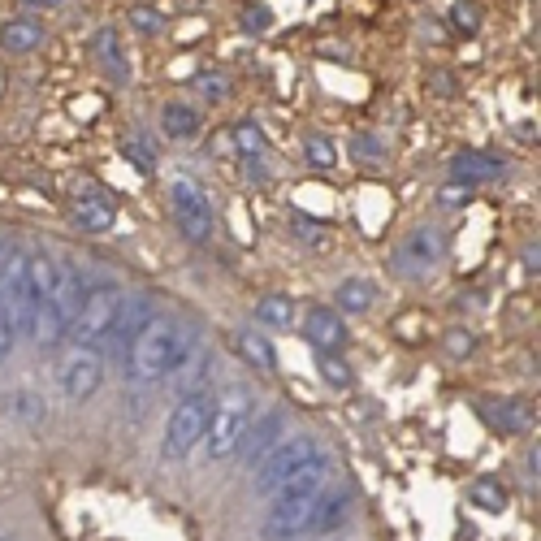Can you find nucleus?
Returning <instances> with one entry per match:
<instances>
[{
    "mask_svg": "<svg viewBox=\"0 0 541 541\" xmlns=\"http://www.w3.org/2000/svg\"><path fill=\"white\" fill-rule=\"evenodd\" d=\"M243 169H247V178H252V182H265V178H269V169L260 165V156H247V165H243Z\"/></svg>",
    "mask_w": 541,
    "mask_h": 541,
    "instance_id": "obj_43",
    "label": "nucleus"
},
{
    "mask_svg": "<svg viewBox=\"0 0 541 541\" xmlns=\"http://www.w3.org/2000/svg\"><path fill=\"white\" fill-rule=\"evenodd\" d=\"M83 295H87L83 273H78L74 265H57V273H52L48 303H52V312H57V321L65 325V334H70L74 316H78V308H83Z\"/></svg>",
    "mask_w": 541,
    "mask_h": 541,
    "instance_id": "obj_11",
    "label": "nucleus"
},
{
    "mask_svg": "<svg viewBox=\"0 0 541 541\" xmlns=\"http://www.w3.org/2000/svg\"><path fill=\"white\" fill-rule=\"evenodd\" d=\"M13 342H18V334H13V321H9V312L0 308V360L13 351Z\"/></svg>",
    "mask_w": 541,
    "mask_h": 541,
    "instance_id": "obj_38",
    "label": "nucleus"
},
{
    "mask_svg": "<svg viewBox=\"0 0 541 541\" xmlns=\"http://www.w3.org/2000/svg\"><path fill=\"white\" fill-rule=\"evenodd\" d=\"M282 412H269V416H260L256 425H247L243 429V442H239V451L247 455V459H260V455H269L273 446H277V438H282Z\"/></svg>",
    "mask_w": 541,
    "mask_h": 541,
    "instance_id": "obj_19",
    "label": "nucleus"
},
{
    "mask_svg": "<svg viewBox=\"0 0 541 541\" xmlns=\"http://www.w3.org/2000/svg\"><path fill=\"white\" fill-rule=\"evenodd\" d=\"M451 31H455V35H477V31H481V5H477V0H455V9H451Z\"/></svg>",
    "mask_w": 541,
    "mask_h": 541,
    "instance_id": "obj_31",
    "label": "nucleus"
},
{
    "mask_svg": "<svg viewBox=\"0 0 541 541\" xmlns=\"http://www.w3.org/2000/svg\"><path fill=\"white\" fill-rule=\"evenodd\" d=\"M9 416H13V420H22V425H39V420L48 416V407L39 403V394L18 390V394L9 399Z\"/></svg>",
    "mask_w": 541,
    "mask_h": 541,
    "instance_id": "obj_28",
    "label": "nucleus"
},
{
    "mask_svg": "<svg viewBox=\"0 0 541 541\" xmlns=\"http://www.w3.org/2000/svg\"><path fill=\"white\" fill-rule=\"evenodd\" d=\"M44 44V22L31 18V13H13V18L0 22V52L9 57H26Z\"/></svg>",
    "mask_w": 541,
    "mask_h": 541,
    "instance_id": "obj_14",
    "label": "nucleus"
},
{
    "mask_svg": "<svg viewBox=\"0 0 541 541\" xmlns=\"http://www.w3.org/2000/svg\"><path fill=\"white\" fill-rule=\"evenodd\" d=\"M256 321L269 325V329H290V321H295V299L290 295H265L256 303Z\"/></svg>",
    "mask_w": 541,
    "mask_h": 541,
    "instance_id": "obj_25",
    "label": "nucleus"
},
{
    "mask_svg": "<svg viewBox=\"0 0 541 541\" xmlns=\"http://www.w3.org/2000/svg\"><path fill=\"white\" fill-rule=\"evenodd\" d=\"M290 234L303 243V247H312V252H321V247L329 243V234L321 221H312V217H303V213H290Z\"/></svg>",
    "mask_w": 541,
    "mask_h": 541,
    "instance_id": "obj_29",
    "label": "nucleus"
},
{
    "mask_svg": "<svg viewBox=\"0 0 541 541\" xmlns=\"http://www.w3.org/2000/svg\"><path fill=\"white\" fill-rule=\"evenodd\" d=\"M234 347H239V355L252 368H260V373H273L277 368V351H273V342L265 334H252V329H239L234 334Z\"/></svg>",
    "mask_w": 541,
    "mask_h": 541,
    "instance_id": "obj_22",
    "label": "nucleus"
},
{
    "mask_svg": "<svg viewBox=\"0 0 541 541\" xmlns=\"http://www.w3.org/2000/svg\"><path fill=\"white\" fill-rule=\"evenodd\" d=\"M100 381H104V364H100L96 351L78 347L70 360L61 364V390H65V399L70 403H87L91 394L100 390Z\"/></svg>",
    "mask_w": 541,
    "mask_h": 541,
    "instance_id": "obj_8",
    "label": "nucleus"
},
{
    "mask_svg": "<svg viewBox=\"0 0 541 541\" xmlns=\"http://www.w3.org/2000/svg\"><path fill=\"white\" fill-rule=\"evenodd\" d=\"M22 5H31V9H57V5H65V0H22Z\"/></svg>",
    "mask_w": 541,
    "mask_h": 541,
    "instance_id": "obj_44",
    "label": "nucleus"
},
{
    "mask_svg": "<svg viewBox=\"0 0 541 541\" xmlns=\"http://www.w3.org/2000/svg\"><path fill=\"white\" fill-rule=\"evenodd\" d=\"M303 161H308L312 169H334V165H338V148H334V139H325V135H308V143H303Z\"/></svg>",
    "mask_w": 541,
    "mask_h": 541,
    "instance_id": "obj_30",
    "label": "nucleus"
},
{
    "mask_svg": "<svg viewBox=\"0 0 541 541\" xmlns=\"http://www.w3.org/2000/svg\"><path fill=\"white\" fill-rule=\"evenodd\" d=\"M169 208H174V221H178V230L187 243L204 247L208 239H213L217 217H213V204H208V195L195 178H174V187H169Z\"/></svg>",
    "mask_w": 541,
    "mask_h": 541,
    "instance_id": "obj_6",
    "label": "nucleus"
},
{
    "mask_svg": "<svg viewBox=\"0 0 541 541\" xmlns=\"http://www.w3.org/2000/svg\"><path fill=\"white\" fill-rule=\"evenodd\" d=\"M429 87L438 91V96H455V78L451 74H429Z\"/></svg>",
    "mask_w": 541,
    "mask_h": 541,
    "instance_id": "obj_40",
    "label": "nucleus"
},
{
    "mask_svg": "<svg viewBox=\"0 0 541 541\" xmlns=\"http://www.w3.org/2000/svg\"><path fill=\"white\" fill-rule=\"evenodd\" d=\"M200 109H191L187 100H174V104H165V113H161V130H165V139H174V143H187L200 135Z\"/></svg>",
    "mask_w": 541,
    "mask_h": 541,
    "instance_id": "obj_21",
    "label": "nucleus"
},
{
    "mask_svg": "<svg viewBox=\"0 0 541 541\" xmlns=\"http://www.w3.org/2000/svg\"><path fill=\"white\" fill-rule=\"evenodd\" d=\"M481 416L503 433H529L537 425V403L533 399H481Z\"/></svg>",
    "mask_w": 541,
    "mask_h": 541,
    "instance_id": "obj_13",
    "label": "nucleus"
},
{
    "mask_svg": "<svg viewBox=\"0 0 541 541\" xmlns=\"http://www.w3.org/2000/svg\"><path fill=\"white\" fill-rule=\"evenodd\" d=\"M239 31L243 35H269L273 31V9L269 5H247L239 13Z\"/></svg>",
    "mask_w": 541,
    "mask_h": 541,
    "instance_id": "obj_33",
    "label": "nucleus"
},
{
    "mask_svg": "<svg viewBox=\"0 0 541 541\" xmlns=\"http://www.w3.org/2000/svg\"><path fill=\"white\" fill-rule=\"evenodd\" d=\"M70 221L83 234H109L113 230V221H117V204H113V195L109 191H100V187H83L70 200Z\"/></svg>",
    "mask_w": 541,
    "mask_h": 541,
    "instance_id": "obj_9",
    "label": "nucleus"
},
{
    "mask_svg": "<svg viewBox=\"0 0 541 541\" xmlns=\"http://www.w3.org/2000/svg\"><path fill=\"white\" fill-rule=\"evenodd\" d=\"M420 35H425L429 44H442V39H446V31L438 26V18H425V22H420Z\"/></svg>",
    "mask_w": 541,
    "mask_h": 541,
    "instance_id": "obj_41",
    "label": "nucleus"
},
{
    "mask_svg": "<svg viewBox=\"0 0 541 541\" xmlns=\"http://www.w3.org/2000/svg\"><path fill=\"white\" fill-rule=\"evenodd\" d=\"M503 174V161L490 152H459L451 161V182L459 187H481V182H494Z\"/></svg>",
    "mask_w": 541,
    "mask_h": 541,
    "instance_id": "obj_16",
    "label": "nucleus"
},
{
    "mask_svg": "<svg viewBox=\"0 0 541 541\" xmlns=\"http://www.w3.org/2000/svg\"><path fill=\"white\" fill-rule=\"evenodd\" d=\"M316 498H321V494H316ZM316 498H273L269 516H265V537L269 541H290V537L308 533Z\"/></svg>",
    "mask_w": 541,
    "mask_h": 541,
    "instance_id": "obj_10",
    "label": "nucleus"
},
{
    "mask_svg": "<svg viewBox=\"0 0 541 541\" xmlns=\"http://www.w3.org/2000/svg\"><path fill=\"white\" fill-rule=\"evenodd\" d=\"M0 541H9V537H0Z\"/></svg>",
    "mask_w": 541,
    "mask_h": 541,
    "instance_id": "obj_45",
    "label": "nucleus"
},
{
    "mask_svg": "<svg viewBox=\"0 0 541 541\" xmlns=\"http://www.w3.org/2000/svg\"><path fill=\"white\" fill-rule=\"evenodd\" d=\"M468 200H472V187H459V182L442 187V195H438V204H442V208H459V204H468Z\"/></svg>",
    "mask_w": 541,
    "mask_h": 541,
    "instance_id": "obj_37",
    "label": "nucleus"
},
{
    "mask_svg": "<svg viewBox=\"0 0 541 541\" xmlns=\"http://www.w3.org/2000/svg\"><path fill=\"white\" fill-rule=\"evenodd\" d=\"M91 52H96L100 70L109 74L113 83H130V61H126L122 39H117V26H100V31L91 35Z\"/></svg>",
    "mask_w": 541,
    "mask_h": 541,
    "instance_id": "obj_15",
    "label": "nucleus"
},
{
    "mask_svg": "<svg viewBox=\"0 0 541 541\" xmlns=\"http://www.w3.org/2000/svg\"><path fill=\"white\" fill-rule=\"evenodd\" d=\"M316 373H321V381L334 390L351 386V368H347V360H338V351H316Z\"/></svg>",
    "mask_w": 541,
    "mask_h": 541,
    "instance_id": "obj_26",
    "label": "nucleus"
},
{
    "mask_svg": "<svg viewBox=\"0 0 541 541\" xmlns=\"http://www.w3.org/2000/svg\"><path fill=\"white\" fill-rule=\"evenodd\" d=\"M524 468H529V485L537 490V468H541V451H537V442H533V451L524 455Z\"/></svg>",
    "mask_w": 541,
    "mask_h": 541,
    "instance_id": "obj_42",
    "label": "nucleus"
},
{
    "mask_svg": "<svg viewBox=\"0 0 541 541\" xmlns=\"http://www.w3.org/2000/svg\"><path fill=\"white\" fill-rule=\"evenodd\" d=\"M117 148H122V156L130 165L139 169V174H156V148H152V139L148 135H139V130H130V135H122V143H117Z\"/></svg>",
    "mask_w": 541,
    "mask_h": 541,
    "instance_id": "obj_24",
    "label": "nucleus"
},
{
    "mask_svg": "<svg viewBox=\"0 0 541 541\" xmlns=\"http://www.w3.org/2000/svg\"><path fill=\"white\" fill-rule=\"evenodd\" d=\"M321 455V446H316V438H308V433H299V438H286V442H277L273 451L265 455V464H260L256 472V490L260 494H277L282 485L295 477V472L303 464H312V459Z\"/></svg>",
    "mask_w": 541,
    "mask_h": 541,
    "instance_id": "obj_7",
    "label": "nucleus"
},
{
    "mask_svg": "<svg viewBox=\"0 0 541 541\" xmlns=\"http://www.w3.org/2000/svg\"><path fill=\"white\" fill-rule=\"evenodd\" d=\"M303 338H308L316 351H342L347 347V321H342V312L316 303V308L303 312Z\"/></svg>",
    "mask_w": 541,
    "mask_h": 541,
    "instance_id": "obj_12",
    "label": "nucleus"
},
{
    "mask_svg": "<svg viewBox=\"0 0 541 541\" xmlns=\"http://www.w3.org/2000/svg\"><path fill=\"white\" fill-rule=\"evenodd\" d=\"M208 416H213V399H208L204 390L182 394V399L174 403V412H169V420H165V455L169 459H187L195 446L204 442Z\"/></svg>",
    "mask_w": 541,
    "mask_h": 541,
    "instance_id": "obj_4",
    "label": "nucleus"
},
{
    "mask_svg": "<svg viewBox=\"0 0 541 541\" xmlns=\"http://www.w3.org/2000/svg\"><path fill=\"white\" fill-rule=\"evenodd\" d=\"M351 156H355V161H368V165H373V161H381V156H386V143L373 139V135H355V139H351Z\"/></svg>",
    "mask_w": 541,
    "mask_h": 541,
    "instance_id": "obj_36",
    "label": "nucleus"
},
{
    "mask_svg": "<svg viewBox=\"0 0 541 541\" xmlns=\"http://www.w3.org/2000/svg\"><path fill=\"white\" fill-rule=\"evenodd\" d=\"M351 503H355V494H351V490L321 494V498H316V507H312V524H308V533H334L338 524L351 516Z\"/></svg>",
    "mask_w": 541,
    "mask_h": 541,
    "instance_id": "obj_18",
    "label": "nucleus"
},
{
    "mask_svg": "<svg viewBox=\"0 0 541 541\" xmlns=\"http://www.w3.org/2000/svg\"><path fill=\"white\" fill-rule=\"evenodd\" d=\"M334 299H338L334 312L364 316V312H373V303H377V282H373V277H347V282L334 290Z\"/></svg>",
    "mask_w": 541,
    "mask_h": 541,
    "instance_id": "obj_20",
    "label": "nucleus"
},
{
    "mask_svg": "<svg viewBox=\"0 0 541 541\" xmlns=\"http://www.w3.org/2000/svg\"><path fill=\"white\" fill-rule=\"evenodd\" d=\"M520 260H524V273H533V277L541 273V247H537V239L524 247V256H520Z\"/></svg>",
    "mask_w": 541,
    "mask_h": 541,
    "instance_id": "obj_39",
    "label": "nucleus"
},
{
    "mask_svg": "<svg viewBox=\"0 0 541 541\" xmlns=\"http://www.w3.org/2000/svg\"><path fill=\"white\" fill-rule=\"evenodd\" d=\"M446 355H451V360H468L472 351H477V334H472V329H446Z\"/></svg>",
    "mask_w": 541,
    "mask_h": 541,
    "instance_id": "obj_35",
    "label": "nucleus"
},
{
    "mask_svg": "<svg viewBox=\"0 0 541 541\" xmlns=\"http://www.w3.org/2000/svg\"><path fill=\"white\" fill-rule=\"evenodd\" d=\"M468 503L481 507V511H490V516H503L507 503H511V494H507V485L498 477H477L468 485Z\"/></svg>",
    "mask_w": 541,
    "mask_h": 541,
    "instance_id": "obj_23",
    "label": "nucleus"
},
{
    "mask_svg": "<svg viewBox=\"0 0 541 541\" xmlns=\"http://www.w3.org/2000/svg\"><path fill=\"white\" fill-rule=\"evenodd\" d=\"M130 26H135L139 35H161L165 31V13L152 9V5H135L130 9Z\"/></svg>",
    "mask_w": 541,
    "mask_h": 541,
    "instance_id": "obj_34",
    "label": "nucleus"
},
{
    "mask_svg": "<svg viewBox=\"0 0 541 541\" xmlns=\"http://www.w3.org/2000/svg\"><path fill=\"white\" fill-rule=\"evenodd\" d=\"M208 104H221L234 91V78L230 74H221V70H204V74H195V83H191Z\"/></svg>",
    "mask_w": 541,
    "mask_h": 541,
    "instance_id": "obj_27",
    "label": "nucleus"
},
{
    "mask_svg": "<svg viewBox=\"0 0 541 541\" xmlns=\"http://www.w3.org/2000/svg\"><path fill=\"white\" fill-rule=\"evenodd\" d=\"M234 148H239L243 161H247V156H260V152H265L269 139H265V130H260L256 122H239V126H234Z\"/></svg>",
    "mask_w": 541,
    "mask_h": 541,
    "instance_id": "obj_32",
    "label": "nucleus"
},
{
    "mask_svg": "<svg viewBox=\"0 0 541 541\" xmlns=\"http://www.w3.org/2000/svg\"><path fill=\"white\" fill-rule=\"evenodd\" d=\"M117 312H122V290L117 286H91L83 295V308H78L70 334L83 351H96L104 342H113L117 329Z\"/></svg>",
    "mask_w": 541,
    "mask_h": 541,
    "instance_id": "obj_3",
    "label": "nucleus"
},
{
    "mask_svg": "<svg viewBox=\"0 0 541 541\" xmlns=\"http://www.w3.org/2000/svg\"><path fill=\"white\" fill-rule=\"evenodd\" d=\"M152 299L148 295H130V299H122V312H117V329H113V347L117 351H126L130 342H135V334L143 325L152 321Z\"/></svg>",
    "mask_w": 541,
    "mask_h": 541,
    "instance_id": "obj_17",
    "label": "nucleus"
},
{
    "mask_svg": "<svg viewBox=\"0 0 541 541\" xmlns=\"http://www.w3.org/2000/svg\"><path fill=\"white\" fill-rule=\"evenodd\" d=\"M191 351H195L191 325L174 321V316H152L126 347V368L139 386H156V381L174 377L178 368H187Z\"/></svg>",
    "mask_w": 541,
    "mask_h": 541,
    "instance_id": "obj_1",
    "label": "nucleus"
},
{
    "mask_svg": "<svg viewBox=\"0 0 541 541\" xmlns=\"http://www.w3.org/2000/svg\"><path fill=\"white\" fill-rule=\"evenodd\" d=\"M446 247H451V239H446V230L438 226H416V230H407L399 247H394V256H390V265L399 277H429L433 269L446 260Z\"/></svg>",
    "mask_w": 541,
    "mask_h": 541,
    "instance_id": "obj_5",
    "label": "nucleus"
},
{
    "mask_svg": "<svg viewBox=\"0 0 541 541\" xmlns=\"http://www.w3.org/2000/svg\"><path fill=\"white\" fill-rule=\"evenodd\" d=\"M247 407H252V390L247 386H226L217 394V412L208 416V429H204L208 459H226L239 451L243 429H247Z\"/></svg>",
    "mask_w": 541,
    "mask_h": 541,
    "instance_id": "obj_2",
    "label": "nucleus"
}]
</instances>
